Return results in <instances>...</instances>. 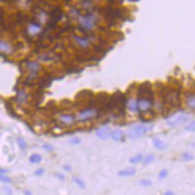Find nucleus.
Returning a JSON list of instances; mask_svg holds the SVG:
<instances>
[{"label":"nucleus","instance_id":"11","mask_svg":"<svg viewBox=\"0 0 195 195\" xmlns=\"http://www.w3.org/2000/svg\"><path fill=\"white\" fill-rule=\"evenodd\" d=\"M153 145L154 147L160 150V151H165L167 148V145L164 142L163 140L159 139V138H154L153 139Z\"/></svg>","mask_w":195,"mask_h":195},{"label":"nucleus","instance_id":"24","mask_svg":"<svg viewBox=\"0 0 195 195\" xmlns=\"http://www.w3.org/2000/svg\"><path fill=\"white\" fill-rule=\"evenodd\" d=\"M139 184L141 186H144V187H149V186H151V185L153 184V182L150 179L144 178V179H140L139 180Z\"/></svg>","mask_w":195,"mask_h":195},{"label":"nucleus","instance_id":"13","mask_svg":"<svg viewBox=\"0 0 195 195\" xmlns=\"http://www.w3.org/2000/svg\"><path fill=\"white\" fill-rule=\"evenodd\" d=\"M127 109L131 112H139L138 105H137V101L135 99H130L127 101Z\"/></svg>","mask_w":195,"mask_h":195},{"label":"nucleus","instance_id":"16","mask_svg":"<svg viewBox=\"0 0 195 195\" xmlns=\"http://www.w3.org/2000/svg\"><path fill=\"white\" fill-rule=\"evenodd\" d=\"M0 51L4 52V53H11L12 52V47L8 42L0 41Z\"/></svg>","mask_w":195,"mask_h":195},{"label":"nucleus","instance_id":"27","mask_svg":"<svg viewBox=\"0 0 195 195\" xmlns=\"http://www.w3.org/2000/svg\"><path fill=\"white\" fill-rule=\"evenodd\" d=\"M0 181H2L3 183H11L12 179L5 175H0Z\"/></svg>","mask_w":195,"mask_h":195},{"label":"nucleus","instance_id":"29","mask_svg":"<svg viewBox=\"0 0 195 195\" xmlns=\"http://www.w3.org/2000/svg\"><path fill=\"white\" fill-rule=\"evenodd\" d=\"M167 176V170H162L159 172V178L160 179H164Z\"/></svg>","mask_w":195,"mask_h":195},{"label":"nucleus","instance_id":"8","mask_svg":"<svg viewBox=\"0 0 195 195\" xmlns=\"http://www.w3.org/2000/svg\"><path fill=\"white\" fill-rule=\"evenodd\" d=\"M96 135L101 140H108L110 137V130L109 127H101L96 130Z\"/></svg>","mask_w":195,"mask_h":195},{"label":"nucleus","instance_id":"34","mask_svg":"<svg viewBox=\"0 0 195 195\" xmlns=\"http://www.w3.org/2000/svg\"><path fill=\"white\" fill-rule=\"evenodd\" d=\"M63 168H64V170H65V171H71V168H72V167H70L69 165H66V166H64V167H63Z\"/></svg>","mask_w":195,"mask_h":195},{"label":"nucleus","instance_id":"17","mask_svg":"<svg viewBox=\"0 0 195 195\" xmlns=\"http://www.w3.org/2000/svg\"><path fill=\"white\" fill-rule=\"evenodd\" d=\"M186 105L189 109H195V94H191L186 98Z\"/></svg>","mask_w":195,"mask_h":195},{"label":"nucleus","instance_id":"6","mask_svg":"<svg viewBox=\"0 0 195 195\" xmlns=\"http://www.w3.org/2000/svg\"><path fill=\"white\" fill-rule=\"evenodd\" d=\"M166 101L171 105H177L179 104V92L176 90L168 92L166 96Z\"/></svg>","mask_w":195,"mask_h":195},{"label":"nucleus","instance_id":"14","mask_svg":"<svg viewBox=\"0 0 195 195\" xmlns=\"http://www.w3.org/2000/svg\"><path fill=\"white\" fill-rule=\"evenodd\" d=\"M28 32L31 35H37V34H39V32H41V26L35 24V23L30 24V26L28 27Z\"/></svg>","mask_w":195,"mask_h":195},{"label":"nucleus","instance_id":"26","mask_svg":"<svg viewBox=\"0 0 195 195\" xmlns=\"http://www.w3.org/2000/svg\"><path fill=\"white\" fill-rule=\"evenodd\" d=\"M185 130L189 132H195V120L187 124V125L185 126Z\"/></svg>","mask_w":195,"mask_h":195},{"label":"nucleus","instance_id":"25","mask_svg":"<svg viewBox=\"0 0 195 195\" xmlns=\"http://www.w3.org/2000/svg\"><path fill=\"white\" fill-rule=\"evenodd\" d=\"M17 143H18V145H19V147L22 149V150H25L26 148H27V142L23 139V138H18L17 139Z\"/></svg>","mask_w":195,"mask_h":195},{"label":"nucleus","instance_id":"18","mask_svg":"<svg viewBox=\"0 0 195 195\" xmlns=\"http://www.w3.org/2000/svg\"><path fill=\"white\" fill-rule=\"evenodd\" d=\"M29 160H30V163H32V164H39V163H41L42 161V156L39 154L35 153V154L31 155Z\"/></svg>","mask_w":195,"mask_h":195},{"label":"nucleus","instance_id":"22","mask_svg":"<svg viewBox=\"0 0 195 195\" xmlns=\"http://www.w3.org/2000/svg\"><path fill=\"white\" fill-rule=\"evenodd\" d=\"M181 159H182V161L184 162H190L194 159V156L190 152H184L182 154V156H181Z\"/></svg>","mask_w":195,"mask_h":195},{"label":"nucleus","instance_id":"1","mask_svg":"<svg viewBox=\"0 0 195 195\" xmlns=\"http://www.w3.org/2000/svg\"><path fill=\"white\" fill-rule=\"evenodd\" d=\"M148 131L149 128L145 125H142V124L133 125L132 127H130L129 131H128V137L131 139H138L140 137L144 136Z\"/></svg>","mask_w":195,"mask_h":195},{"label":"nucleus","instance_id":"31","mask_svg":"<svg viewBox=\"0 0 195 195\" xmlns=\"http://www.w3.org/2000/svg\"><path fill=\"white\" fill-rule=\"evenodd\" d=\"M43 174H44V170H43V168H38V170L35 171V176H42Z\"/></svg>","mask_w":195,"mask_h":195},{"label":"nucleus","instance_id":"35","mask_svg":"<svg viewBox=\"0 0 195 195\" xmlns=\"http://www.w3.org/2000/svg\"><path fill=\"white\" fill-rule=\"evenodd\" d=\"M7 172V170H3V168H0V175H5Z\"/></svg>","mask_w":195,"mask_h":195},{"label":"nucleus","instance_id":"36","mask_svg":"<svg viewBox=\"0 0 195 195\" xmlns=\"http://www.w3.org/2000/svg\"><path fill=\"white\" fill-rule=\"evenodd\" d=\"M24 194L25 195H33V193L30 191V190H25L24 191Z\"/></svg>","mask_w":195,"mask_h":195},{"label":"nucleus","instance_id":"37","mask_svg":"<svg viewBox=\"0 0 195 195\" xmlns=\"http://www.w3.org/2000/svg\"><path fill=\"white\" fill-rule=\"evenodd\" d=\"M165 195H175L174 192L172 191H171V190H168V191H167L166 193H165Z\"/></svg>","mask_w":195,"mask_h":195},{"label":"nucleus","instance_id":"5","mask_svg":"<svg viewBox=\"0 0 195 195\" xmlns=\"http://www.w3.org/2000/svg\"><path fill=\"white\" fill-rule=\"evenodd\" d=\"M136 101H137V105H138V109L140 112H147L153 105V101L147 96L139 97Z\"/></svg>","mask_w":195,"mask_h":195},{"label":"nucleus","instance_id":"3","mask_svg":"<svg viewBox=\"0 0 195 195\" xmlns=\"http://www.w3.org/2000/svg\"><path fill=\"white\" fill-rule=\"evenodd\" d=\"M187 120H188L187 115L183 114V113H178V114H175V115H172V116L168 117L166 122L167 125H170L171 127H175L177 125H180V124H183Z\"/></svg>","mask_w":195,"mask_h":195},{"label":"nucleus","instance_id":"33","mask_svg":"<svg viewBox=\"0 0 195 195\" xmlns=\"http://www.w3.org/2000/svg\"><path fill=\"white\" fill-rule=\"evenodd\" d=\"M55 176H56V177H58V178H60V179H62V180L65 179V176H64L63 175H61V174H56V175H55Z\"/></svg>","mask_w":195,"mask_h":195},{"label":"nucleus","instance_id":"10","mask_svg":"<svg viewBox=\"0 0 195 195\" xmlns=\"http://www.w3.org/2000/svg\"><path fill=\"white\" fill-rule=\"evenodd\" d=\"M110 137L112 138L113 141H121L124 137V132L121 129H113L110 131Z\"/></svg>","mask_w":195,"mask_h":195},{"label":"nucleus","instance_id":"19","mask_svg":"<svg viewBox=\"0 0 195 195\" xmlns=\"http://www.w3.org/2000/svg\"><path fill=\"white\" fill-rule=\"evenodd\" d=\"M143 158H144L143 155L138 154V155H136V156L130 158L129 163H130V164H132V165H136V164H139L140 162L143 161Z\"/></svg>","mask_w":195,"mask_h":195},{"label":"nucleus","instance_id":"7","mask_svg":"<svg viewBox=\"0 0 195 195\" xmlns=\"http://www.w3.org/2000/svg\"><path fill=\"white\" fill-rule=\"evenodd\" d=\"M74 39V42H76V44L81 48H89L91 46V42L89 41L88 39L86 38H82V37H79V35H74L73 37Z\"/></svg>","mask_w":195,"mask_h":195},{"label":"nucleus","instance_id":"12","mask_svg":"<svg viewBox=\"0 0 195 195\" xmlns=\"http://www.w3.org/2000/svg\"><path fill=\"white\" fill-rule=\"evenodd\" d=\"M59 120L63 124H72L75 121V117L71 114H62L59 116Z\"/></svg>","mask_w":195,"mask_h":195},{"label":"nucleus","instance_id":"15","mask_svg":"<svg viewBox=\"0 0 195 195\" xmlns=\"http://www.w3.org/2000/svg\"><path fill=\"white\" fill-rule=\"evenodd\" d=\"M17 101L21 105L25 104L27 101V93L24 90H20L17 94V98H16Z\"/></svg>","mask_w":195,"mask_h":195},{"label":"nucleus","instance_id":"23","mask_svg":"<svg viewBox=\"0 0 195 195\" xmlns=\"http://www.w3.org/2000/svg\"><path fill=\"white\" fill-rule=\"evenodd\" d=\"M28 68L31 70V71H37L39 69V64L38 63V62H29L28 63Z\"/></svg>","mask_w":195,"mask_h":195},{"label":"nucleus","instance_id":"4","mask_svg":"<svg viewBox=\"0 0 195 195\" xmlns=\"http://www.w3.org/2000/svg\"><path fill=\"white\" fill-rule=\"evenodd\" d=\"M98 113V110L96 109L89 108L86 109H83L81 112H79L77 114V119L79 121H86L88 119H91L93 117H95Z\"/></svg>","mask_w":195,"mask_h":195},{"label":"nucleus","instance_id":"9","mask_svg":"<svg viewBox=\"0 0 195 195\" xmlns=\"http://www.w3.org/2000/svg\"><path fill=\"white\" fill-rule=\"evenodd\" d=\"M135 174H136V168L135 167H127V168H124V170H121L117 172L118 176H121V177L132 176Z\"/></svg>","mask_w":195,"mask_h":195},{"label":"nucleus","instance_id":"21","mask_svg":"<svg viewBox=\"0 0 195 195\" xmlns=\"http://www.w3.org/2000/svg\"><path fill=\"white\" fill-rule=\"evenodd\" d=\"M73 181H74V183L77 184L80 188H82V189L86 188V184H85V182H84L83 179H81L80 177H77V176L73 177Z\"/></svg>","mask_w":195,"mask_h":195},{"label":"nucleus","instance_id":"30","mask_svg":"<svg viewBox=\"0 0 195 195\" xmlns=\"http://www.w3.org/2000/svg\"><path fill=\"white\" fill-rule=\"evenodd\" d=\"M3 191H4V193H5L6 195H12L13 194L12 189L10 187H8V186H4V187H3Z\"/></svg>","mask_w":195,"mask_h":195},{"label":"nucleus","instance_id":"20","mask_svg":"<svg viewBox=\"0 0 195 195\" xmlns=\"http://www.w3.org/2000/svg\"><path fill=\"white\" fill-rule=\"evenodd\" d=\"M154 161H155V155L149 154L146 157L143 158V161H142V162H143L144 166H147V165H150V164H152Z\"/></svg>","mask_w":195,"mask_h":195},{"label":"nucleus","instance_id":"2","mask_svg":"<svg viewBox=\"0 0 195 195\" xmlns=\"http://www.w3.org/2000/svg\"><path fill=\"white\" fill-rule=\"evenodd\" d=\"M95 22H96L95 17L93 15H91V14L83 15V16L79 17V24H80V26H81L83 29H85L87 31H91V30L94 29Z\"/></svg>","mask_w":195,"mask_h":195},{"label":"nucleus","instance_id":"28","mask_svg":"<svg viewBox=\"0 0 195 195\" xmlns=\"http://www.w3.org/2000/svg\"><path fill=\"white\" fill-rule=\"evenodd\" d=\"M69 142L71 144H73V145H80L82 141H81V139H80V138H78V137H73V138H71L69 140Z\"/></svg>","mask_w":195,"mask_h":195},{"label":"nucleus","instance_id":"32","mask_svg":"<svg viewBox=\"0 0 195 195\" xmlns=\"http://www.w3.org/2000/svg\"><path fill=\"white\" fill-rule=\"evenodd\" d=\"M43 149L46 150V151H50V152L53 151V147H52L51 145H50V144H44V145H43Z\"/></svg>","mask_w":195,"mask_h":195}]
</instances>
